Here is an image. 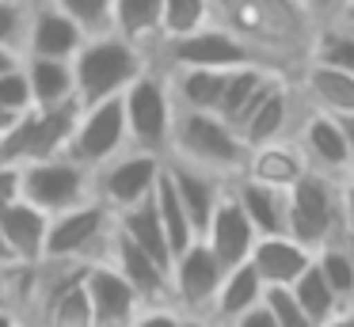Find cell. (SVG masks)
Returning <instances> with one entry per match:
<instances>
[{
	"label": "cell",
	"instance_id": "1",
	"mask_svg": "<svg viewBox=\"0 0 354 327\" xmlns=\"http://www.w3.org/2000/svg\"><path fill=\"white\" fill-rule=\"evenodd\" d=\"M214 23L225 27L259 65L297 80L313 61L324 23L305 0H214Z\"/></svg>",
	"mask_w": 354,
	"mask_h": 327
},
{
	"label": "cell",
	"instance_id": "2",
	"mask_svg": "<svg viewBox=\"0 0 354 327\" xmlns=\"http://www.w3.org/2000/svg\"><path fill=\"white\" fill-rule=\"evenodd\" d=\"M168 160H179L187 167H198L206 175L232 183L236 175H244L248 164V144L240 141V133L221 122L217 114L202 111H179L176 106V126H171V144Z\"/></svg>",
	"mask_w": 354,
	"mask_h": 327
},
{
	"label": "cell",
	"instance_id": "3",
	"mask_svg": "<svg viewBox=\"0 0 354 327\" xmlns=\"http://www.w3.org/2000/svg\"><path fill=\"white\" fill-rule=\"evenodd\" d=\"M153 65L149 53H141L133 42L118 35H100L88 38L80 53L73 57V80H77V99L80 106H95L118 99L145 68Z\"/></svg>",
	"mask_w": 354,
	"mask_h": 327
},
{
	"label": "cell",
	"instance_id": "4",
	"mask_svg": "<svg viewBox=\"0 0 354 327\" xmlns=\"http://www.w3.org/2000/svg\"><path fill=\"white\" fill-rule=\"evenodd\" d=\"M122 114H126L130 149L153 152V156L168 160L171 126H176V99H171L164 68L149 65L145 73L122 91Z\"/></svg>",
	"mask_w": 354,
	"mask_h": 327
},
{
	"label": "cell",
	"instance_id": "5",
	"mask_svg": "<svg viewBox=\"0 0 354 327\" xmlns=\"http://www.w3.org/2000/svg\"><path fill=\"white\" fill-rule=\"evenodd\" d=\"M19 198L46 217L95 202V175L69 156H50L19 167Z\"/></svg>",
	"mask_w": 354,
	"mask_h": 327
},
{
	"label": "cell",
	"instance_id": "6",
	"mask_svg": "<svg viewBox=\"0 0 354 327\" xmlns=\"http://www.w3.org/2000/svg\"><path fill=\"white\" fill-rule=\"evenodd\" d=\"M286 236L305 243L308 251H320L324 243L343 236V202H339V179L308 171L286 202Z\"/></svg>",
	"mask_w": 354,
	"mask_h": 327
},
{
	"label": "cell",
	"instance_id": "7",
	"mask_svg": "<svg viewBox=\"0 0 354 327\" xmlns=\"http://www.w3.org/2000/svg\"><path fill=\"white\" fill-rule=\"evenodd\" d=\"M111 236H115V213L103 202L57 213V217H50L42 263H100V259H107Z\"/></svg>",
	"mask_w": 354,
	"mask_h": 327
},
{
	"label": "cell",
	"instance_id": "8",
	"mask_svg": "<svg viewBox=\"0 0 354 327\" xmlns=\"http://www.w3.org/2000/svg\"><path fill=\"white\" fill-rule=\"evenodd\" d=\"M80 111H84L80 103H65V106H50V111L35 106V111L19 114L16 126L8 129V137L0 141V160L4 164H16V167H27L35 160L65 156Z\"/></svg>",
	"mask_w": 354,
	"mask_h": 327
},
{
	"label": "cell",
	"instance_id": "9",
	"mask_svg": "<svg viewBox=\"0 0 354 327\" xmlns=\"http://www.w3.org/2000/svg\"><path fill=\"white\" fill-rule=\"evenodd\" d=\"M126 149H130V137H126V114H122V95H118V99H107V103L80 111L65 156L77 160L80 167H88L95 175L103 164H111Z\"/></svg>",
	"mask_w": 354,
	"mask_h": 327
},
{
	"label": "cell",
	"instance_id": "10",
	"mask_svg": "<svg viewBox=\"0 0 354 327\" xmlns=\"http://www.w3.org/2000/svg\"><path fill=\"white\" fill-rule=\"evenodd\" d=\"M160 171H164V156L138 152V149L118 152L111 164H103L95 171V202H103L118 217V213H126L153 198Z\"/></svg>",
	"mask_w": 354,
	"mask_h": 327
},
{
	"label": "cell",
	"instance_id": "11",
	"mask_svg": "<svg viewBox=\"0 0 354 327\" xmlns=\"http://www.w3.org/2000/svg\"><path fill=\"white\" fill-rule=\"evenodd\" d=\"M153 65L156 68H217V73H232V68L259 65V61H255L225 27L209 23V27L194 30V35H187V38L156 46Z\"/></svg>",
	"mask_w": 354,
	"mask_h": 327
},
{
	"label": "cell",
	"instance_id": "12",
	"mask_svg": "<svg viewBox=\"0 0 354 327\" xmlns=\"http://www.w3.org/2000/svg\"><path fill=\"white\" fill-rule=\"evenodd\" d=\"M171 304L183 316H209L214 297L221 289L225 266L214 259V251L202 240H194L183 255L171 259Z\"/></svg>",
	"mask_w": 354,
	"mask_h": 327
},
{
	"label": "cell",
	"instance_id": "13",
	"mask_svg": "<svg viewBox=\"0 0 354 327\" xmlns=\"http://www.w3.org/2000/svg\"><path fill=\"white\" fill-rule=\"evenodd\" d=\"M293 141L305 152L308 171L324 175V179H346V175H351L354 152H351V144H346V133H343V126H339V118L320 114V111H305Z\"/></svg>",
	"mask_w": 354,
	"mask_h": 327
},
{
	"label": "cell",
	"instance_id": "14",
	"mask_svg": "<svg viewBox=\"0 0 354 327\" xmlns=\"http://www.w3.org/2000/svg\"><path fill=\"white\" fill-rule=\"evenodd\" d=\"M84 293H88V304H92V324L95 327H133L138 316L145 312L141 297L126 286V278L107 263V259L88 263Z\"/></svg>",
	"mask_w": 354,
	"mask_h": 327
},
{
	"label": "cell",
	"instance_id": "15",
	"mask_svg": "<svg viewBox=\"0 0 354 327\" xmlns=\"http://www.w3.org/2000/svg\"><path fill=\"white\" fill-rule=\"evenodd\" d=\"M305 111H308V106H305V99L297 95V84H293L290 76H282V80L270 88V95L259 103V111H255L252 118L244 122V129H240V141L248 144V152L259 149V144L290 141V137L297 133Z\"/></svg>",
	"mask_w": 354,
	"mask_h": 327
},
{
	"label": "cell",
	"instance_id": "16",
	"mask_svg": "<svg viewBox=\"0 0 354 327\" xmlns=\"http://www.w3.org/2000/svg\"><path fill=\"white\" fill-rule=\"evenodd\" d=\"M107 263L122 274L126 286L141 297V304H145V308H176V304H171L168 266H160L153 255H145V251H141L133 240H126L118 228H115V236H111Z\"/></svg>",
	"mask_w": 354,
	"mask_h": 327
},
{
	"label": "cell",
	"instance_id": "17",
	"mask_svg": "<svg viewBox=\"0 0 354 327\" xmlns=\"http://www.w3.org/2000/svg\"><path fill=\"white\" fill-rule=\"evenodd\" d=\"M255 240H259V232L252 228V221L244 217V209H240L236 198L229 194V187H225V198L217 202L214 217H209L206 232H202V243L214 251V259L225 266V270H232V266H240V263L252 259Z\"/></svg>",
	"mask_w": 354,
	"mask_h": 327
},
{
	"label": "cell",
	"instance_id": "18",
	"mask_svg": "<svg viewBox=\"0 0 354 327\" xmlns=\"http://www.w3.org/2000/svg\"><path fill=\"white\" fill-rule=\"evenodd\" d=\"M255 274H259L263 289H290L301 274L313 266V251L305 243H297L293 236H259L248 259Z\"/></svg>",
	"mask_w": 354,
	"mask_h": 327
},
{
	"label": "cell",
	"instance_id": "19",
	"mask_svg": "<svg viewBox=\"0 0 354 327\" xmlns=\"http://www.w3.org/2000/svg\"><path fill=\"white\" fill-rule=\"evenodd\" d=\"M293 84H297V95L305 99L308 111L331 114V118L354 114V73H346V68H331V65L308 61Z\"/></svg>",
	"mask_w": 354,
	"mask_h": 327
},
{
	"label": "cell",
	"instance_id": "20",
	"mask_svg": "<svg viewBox=\"0 0 354 327\" xmlns=\"http://www.w3.org/2000/svg\"><path fill=\"white\" fill-rule=\"evenodd\" d=\"M88 35L54 4H35L31 15V38H27V57H50V61H73Z\"/></svg>",
	"mask_w": 354,
	"mask_h": 327
},
{
	"label": "cell",
	"instance_id": "21",
	"mask_svg": "<svg viewBox=\"0 0 354 327\" xmlns=\"http://www.w3.org/2000/svg\"><path fill=\"white\" fill-rule=\"evenodd\" d=\"M46 232H50V217L35 205H27L24 198L0 209V236L8 243L16 266H39L46 255Z\"/></svg>",
	"mask_w": 354,
	"mask_h": 327
},
{
	"label": "cell",
	"instance_id": "22",
	"mask_svg": "<svg viewBox=\"0 0 354 327\" xmlns=\"http://www.w3.org/2000/svg\"><path fill=\"white\" fill-rule=\"evenodd\" d=\"M164 171H168L171 187H176L179 202H183L187 217H191L194 232H198V240H202V232H206L209 217H214L217 202L225 198V187H229V183L217 179V175L198 171V167L179 164V160H164Z\"/></svg>",
	"mask_w": 354,
	"mask_h": 327
},
{
	"label": "cell",
	"instance_id": "23",
	"mask_svg": "<svg viewBox=\"0 0 354 327\" xmlns=\"http://www.w3.org/2000/svg\"><path fill=\"white\" fill-rule=\"evenodd\" d=\"M244 175L263 187H274V190H293L301 179L308 175V160L301 152V144L293 141H274V144H259V149L248 152V164Z\"/></svg>",
	"mask_w": 354,
	"mask_h": 327
},
{
	"label": "cell",
	"instance_id": "24",
	"mask_svg": "<svg viewBox=\"0 0 354 327\" xmlns=\"http://www.w3.org/2000/svg\"><path fill=\"white\" fill-rule=\"evenodd\" d=\"M229 194L236 198V205L244 209V217L252 221V228L259 236H282L286 232V202H290V190H274L263 187V183L236 175L229 183Z\"/></svg>",
	"mask_w": 354,
	"mask_h": 327
},
{
	"label": "cell",
	"instance_id": "25",
	"mask_svg": "<svg viewBox=\"0 0 354 327\" xmlns=\"http://www.w3.org/2000/svg\"><path fill=\"white\" fill-rule=\"evenodd\" d=\"M164 76H168L171 99H176L179 111L217 114L229 73H217V68H164Z\"/></svg>",
	"mask_w": 354,
	"mask_h": 327
},
{
	"label": "cell",
	"instance_id": "26",
	"mask_svg": "<svg viewBox=\"0 0 354 327\" xmlns=\"http://www.w3.org/2000/svg\"><path fill=\"white\" fill-rule=\"evenodd\" d=\"M160 23H164V0H115V35L133 42L153 61L160 46Z\"/></svg>",
	"mask_w": 354,
	"mask_h": 327
},
{
	"label": "cell",
	"instance_id": "27",
	"mask_svg": "<svg viewBox=\"0 0 354 327\" xmlns=\"http://www.w3.org/2000/svg\"><path fill=\"white\" fill-rule=\"evenodd\" d=\"M263 297H267V289H263L259 274L248 263H240V266H232V270H225L221 289H217V297H214V308H209V319H214L217 327H229L236 316H244L248 308H255Z\"/></svg>",
	"mask_w": 354,
	"mask_h": 327
},
{
	"label": "cell",
	"instance_id": "28",
	"mask_svg": "<svg viewBox=\"0 0 354 327\" xmlns=\"http://www.w3.org/2000/svg\"><path fill=\"white\" fill-rule=\"evenodd\" d=\"M27 80H31V95L39 111L65 103H80L77 99V80H73V61H50V57H24Z\"/></svg>",
	"mask_w": 354,
	"mask_h": 327
},
{
	"label": "cell",
	"instance_id": "29",
	"mask_svg": "<svg viewBox=\"0 0 354 327\" xmlns=\"http://www.w3.org/2000/svg\"><path fill=\"white\" fill-rule=\"evenodd\" d=\"M115 228L126 236V240L138 243L145 255H153L160 266H168V274H171V247H168V236H164V228H160V217H156L153 198L141 202V205H133V209H126V213H118Z\"/></svg>",
	"mask_w": 354,
	"mask_h": 327
},
{
	"label": "cell",
	"instance_id": "30",
	"mask_svg": "<svg viewBox=\"0 0 354 327\" xmlns=\"http://www.w3.org/2000/svg\"><path fill=\"white\" fill-rule=\"evenodd\" d=\"M153 205H156V217H160V228H164V236H168L171 259H176V255H183V251L191 247L194 240H198V232H194V225H191V217H187L183 202H179L176 187H171L168 171H160V179H156Z\"/></svg>",
	"mask_w": 354,
	"mask_h": 327
},
{
	"label": "cell",
	"instance_id": "31",
	"mask_svg": "<svg viewBox=\"0 0 354 327\" xmlns=\"http://www.w3.org/2000/svg\"><path fill=\"white\" fill-rule=\"evenodd\" d=\"M313 263L324 274V281L331 286V293L339 297V304L351 301V293H354V240L339 236V240L324 243L313 255Z\"/></svg>",
	"mask_w": 354,
	"mask_h": 327
},
{
	"label": "cell",
	"instance_id": "32",
	"mask_svg": "<svg viewBox=\"0 0 354 327\" xmlns=\"http://www.w3.org/2000/svg\"><path fill=\"white\" fill-rule=\"evenodd\" d=\"M39 319H42V327H95L92 324V304H88V293H84V274H80L77 281H69V286L42 308Z\"/></svg>",
	"mask_w": 354,
	"mask_h": 327
},
{
	"label": "cell",
	"instance_id": "33",
	"mask_svg": "<svg viewBox=\"0 0 354 327\" xmlns=\"http://www.w3.org/2000/svg\"><path fill=\"white\" fill-rule=\"evenodd\" d=\"M214 23V0H164V23H160V46L187 38L194 30Z\"/></svg>",
	"mask_w": 354,
	"mask_h": 327
},
{
	"label": "cell",
	"instance_id": "34",
	"mask_svg": "<svg viewBox=\"0 0 354 327\" xmlns=\"http://www.w3.org/2000/svg\"><path fill=\"white\" fill-rule=\"evenodd\" d=\"M290 293H293V301L305 308V316L313 319V324H324V319H331L339 308H343V304H339V297L331 293V286L324 281V274L316 270V263L308 266L297 281H293Z\"/></svg>",
	"mask_w": 354,
	"mask_h": 327
},
{
	"label": "cell",
	"instance_id": "35",
	"mask_svg": "<svg viewBox=\"0 0 354 327\" xmlns=\"http://www.w3.org/2000/svg\"><path fill=\"white\" fill-rule=\"evenodd\" d=\"M54 8H62L88 38L115 35V0H50Z\"/></svg>",
	"mask_w": 354,
	"mask_h": 327
},
{
	"label": "cell",
	"instance_id": "36",
	"mask_svg": "<svg viewBox=\"0 0 354 327\" xmlns=\"http://www.w3.org/2000/svg\"><path fill=\"white\" fill-rule=\"evenodd\" d=\"M316 65H331V68H346L354 73V30L339 27V23H324L320 38H316L313 50Z\"/></svg>",
	"mask_w": 354,
	"mask_h": 327
},
{
	"label": "cell",
	"instance_id": "37",
	"mask_svg": "<svg viewBox=\"0 0 354 327\" xmlns=\"http://www.w3.org/2000/svg\"><path fill=\"white\" fill-rule=\"evenodd\" d=\"M31 15H35V4H0V50L27 57Z\"/></svg>",
	"mask_w": 354,
	"mask_h": 327
},
{
	"label": "cell",
	"instance_id": "38",
	"mask_svg": "<svg viewBox=\"0 0 354 327\" xmlns=\"http://www.w3.org/2000/svg\"><path fill=\"white\" fill-rule=\"evenodd\" d=\"M0 111L16 114V118L27 111H35V95H31V80H27L24 61L0 73Z\"/></svg>",
	"mask_w": 354,
	"mask_h": 327
},
{
	"label": "cell",
	"instance_id": "39",
	"mask_svg": "<svg viewBox=\"0 0 354 327\" xmlns=\"http://www.w3.org/2000/svg\"><path fill=\"white\" fill-rule=\"evenodd\" d=\"M263 301H267V308H270V316H274L278 327H320V324H313V319L305 316V308L293 301L290 289H267Z\"/></svg>",
	"mask_w": 354,
	"mask_h": 327
},
{
	"label": "cell",
	"instance_id": "40",
	"mask_svg": "<svg viewBox=\"0 0 354 327\" xmlns=\"http://www.w3.org/2000/svg\"><path fill=\"white\" fill-rule=\"evenodd\" d=\"M19 202V167L0 160V209Z\"/></svg>",
	"mask_w": 354,
	"mask_h": 327
},
{
	"label": "cell",
	"instance_id": "41",
	"mask_svg": "<svg viewBox=\"0 0 354 327\" xmlns=\"http://www.w3.org/2000/svg\"><path fill=\"white\" fill-rule=\"evenodd\" d=\"M133 327H183V312H176V308H145Z\"/></svg>",
	"mask_w": 354,
	"mask_h": 327
},
{
	"label": "cell",
	"instance_id": "42",
	"mask_svg": "<svg viewBox=\"0 0 354 327\" xmlns=\"http://www.w3.org/2000/svg\"><path fill=\"white\" fill-rule=\"evenodd\" d=\"M229 327H278L274 324V316H270V308H267V301H259L255 308H248L244 316H236Z\"/></svg>",
	"mask_w": 354,
	"mask_h": 327
},
{
	"label": "cell",
	"instance_id": "43",
	"mask_svg": "<svg viewBox=\"0 0 354 327\" xmlns=\"http://www.w3.org/2000/svg\"><path fill=\"white\" fill-rule=\"evenodd\" d=\"M305 4H308V12H313L320 23H331V19H335V12H339V4H343V0H305Z\"/></svg>",
	"mask_w": 354,
	"mask_h": 327
},
{
	"label": "cell",
	"instance_id": "44",
	"mask_svg": "<svg viewBox=\"0 0 354 327\" xmlns=\"http://www.w3.org/2000/svg\"><path fill=\"white\" fill-rule=\"evenodd\" d=\"M331 23H339V27L354 30V0H343V4H339V12H335V19H331Z\"/></svg>",
	"mask_w": 354,
	"mask_h": 327
},
{
	"label": "cell",
	"instance_id": "45",
	"mask_svg": "<svg viewBox=\"0 0 354 327\" xmlns=\"http://www.w3.org/2000/svg\"><path fill=\"white\" fill-rule=\"evenodd\" d=\"M0 308H12V293H8V270H0ZM16 312V308H12Z\"/></svg>",
	"mask_w": 354,
	"mask_h": 327
},
{
	"label": "cell",
	"instance_id": "46",
	"mask_svg": "<svg viewBox=\"0 0 354 327\" xmlns=\"http://www.w3.org/2000/svg\"><path fill=\"white\" fill-rule=\"evenodd\" d=\"M0 327H27V324L19 319V312H12V308H0Z\"/></svg>",
	"mask_w": 354,
	"mask_h": 327
},
{
	"label": "cell",
	"instance_id": "47",
	"mask_svg": "<svg viewBox=\"0 0 354 327\" xmlns=\"http://www.w3.org/2000/svg\"><path fill=\"white\" fill-rule=\"evenodd\" d=\"M320 327H354V319H351V316H346V312H343V308H339V312H335V316H331V319H324V324H320Z\"/></svg>",
	"mask_w": 354,
	"mask_h": 327
},
{
	"label": "cell",
	"instance_id": "48",
	"mask_svg": "<svg viewBox=\"0 0 354 327\" xmlns=\"http://www.w3.org/2000/svg\"><path fill=\"white\" fill-rule=\"evenodd\" d=\"M339 126H343V133H346V144H351V152H354V114H346V118H339Z\"/></svg>",
	"mask_w": 354,
	"mask_h": 327
},
{
	"label": "cell",
	"instance_id": "49",
	"mask_svg": "<svg viewBox=\"0 0 354 327\" xmlns=\"http://www.w3.org/2000/svg\"><path fill=\"white\" fill-rule=\"evenodd\" d=\"M16 126V114H8V111H0V141L8 137V129Z\"/></svg>",
	"mask_w": 354,
	"mask_h": 327
},
{
	"label": "cell",
	"instance_id": "50",
	"mask_svg": "<svg viewBox=\"0 0 354 327\" xmlns=\"http://www.w3.org/2000/svg\"><path fill=\"white\" fill-rule=\"evenodd\" d=\"M183 327H217L209 316H183Z\"/></svg>",
	"mask_w": 354,
	"mask_h": 327
},
{
	"label": "cell",
	"instance_id": "51",
	"mask_svg": "<svg viewBox=\"0 0 354 327\" xmlns=\"http://www.w3.org/2000/svg\"><path fill=\"white\" fill-rule=\"evenodd\" d=\"M19 61H24V57H16V53H8V50H0V73H4V68H12V65H19Z\"/></svg>",
	"mask_w": 354,
	"mask_h": 327
},
{
	"label": "cell",
	"instance_id": "52",
	"mask_svg": "<svg viewBox=\"0 0 354 327\" xmlns=\"http://www.w3.org/2000/svg\"><path fill=\"white\" fill-rule=\"evenodd\" d=\"M343 312H346V316H351V319H354V293H351V301H346V304H343Z\"/></svg>",
	"mask_w": 354,
	"mask_h": 327
},
{
	"label": "cell",
	"instance_id": "53",
	"mask_svg": "<svg viewBox=\"0 0 354 327\" xmlns=\"http://www.w3.org/2000/svg\"><path fill=\"white\" fill-rule=\"evenodd\" d=\"M0 4H31V0H0Z\"/></svg>",
	"mask_w": 354,
	"mask_h": 327
},
{
	"label": "cell",
	"instance_id": "54",
	"mask_svg": "<svg viewBox=\"0 0 354 327\" xmlns=\"http://www.w3.org/2000/svg\"><path fill=\"white\" fill-rule=\"evenodd\" d=\"M31 4H50V0H31Z\"/></svg>",
	"mask_w": 354,
	"mask_h": 327
},
{
	"label": "cell",
	"instance_id": "55",
	"mask_svg": "<svg viewBox=\"0 0 354 327\" xmlns=\"http://www.w3.org/2000/svg\"><path fill=\"white\" fill-rule=\"evenodd\" d=\"M346 179H354V167H351V175H346Z\"/></svg>",
	"mask_w": 354,
	"mask_h": 327
}]
</instances>
